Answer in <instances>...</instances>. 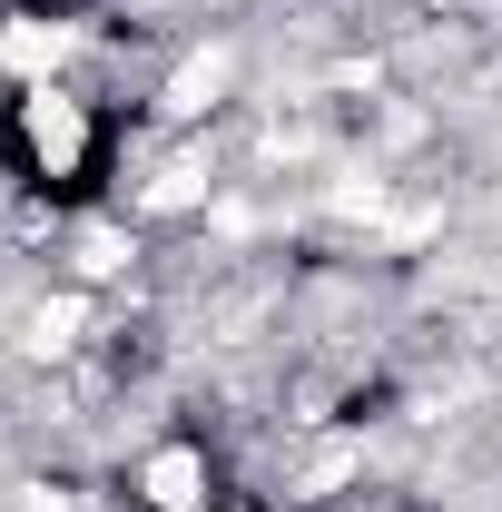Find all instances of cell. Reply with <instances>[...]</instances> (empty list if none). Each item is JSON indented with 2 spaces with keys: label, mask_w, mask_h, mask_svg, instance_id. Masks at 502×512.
Returning a JSON list of instances; mask_svg holds the SVG:
<instances>
[{
  "label": "cell",
  "mask_w": 502,
  "mask_h": 512,
  "mask_svg": "<svg viewBox=\"0 0 502 512\" xmlns=\"http://www.w3.org/2000/svg\"><path fill=\"white\" fill-rule=\"evenodd\" d=\"M20 128H30V158H40L50 178L79 168V138H89V128H79V109H69L60 89H30V99H20Z\"/></svg>",
  "instance_id": "6da1fadb"
},
{
  "label": "cell",
  "mask_w": 502,
  "mask_h": 512,
  "mask_svg": "<svg viewBox=\"0 0 502 512\" xmlns=\"http://www.w3.org/2000/svg\"><path fill=\"white\" fill-rule=\"evenodd\" d=\"M197 483H207L197 453H158V463H148V503L158 512H197Z\"/></svg>",
  "instance_id": "7a4b0ae2"
},
{
  "label": "cell",
  "mask_w": 502,
  "mask_h": 512,
  "mask_svg": "<svg viewBox=\"0 0 502 512\" xmlns=\"http://www.w3.org/2000/svg\"><path fill=\"white\" fill-rule=\"evenodd\" d=\"M69 335H79V306L60 296V306H40V316H30V355H60Z\"/></svg>",
  "instance_id": "5b68a950"
},
{
  "label": "cell",
  "mask_w": 502,
  "mask_h": 512,
  "mask_svg": "<svg viewBox=\"0 0 502 512\" xmlns=\"http://www.w3.org/2000/svg\"><path fill=\"white\" fill-rule=\"evenodd\" d=\"M50 60H60V30H40V20H10V30H0V69H20V79H40Z\"/></svg>",
  "instance_id": "3957f363"
},
{
  "label": "cell",
  "mask_w": 502,
  "mask_h": 512,
  "mask_svg": "<svg viewBox=\"0 0 502 512\" xmlns=\"http://www.w3.org/2000/svg\"><path fill=\"white\" fill-rule=\"evenodd\" d=\"M217 89H227V60H188V69H178V99H168V109H207Z\"/></svg>",
  "instance_id": "277c9868"
}]
</instances>
